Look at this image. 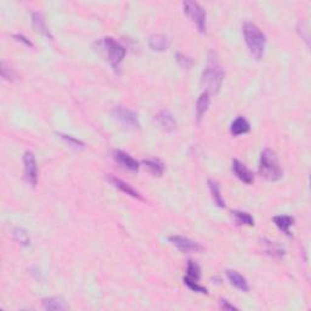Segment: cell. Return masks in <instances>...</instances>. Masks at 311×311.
<instances>
[{
	"label": "cell",
	"instance_id": "28",
	"mask_svg": "<svg viewBox=\"0 0 311 311\" xmlns=\"http://www.w3.org/2000/svg\"><path fill=\"white\" fill-rule=\"evenodd\" d=\"M1 75H2V78L6 80H12L15 77H16L15 72H12V69H9L4 61L1 62Z\"/></svg>",
	"mask_w": 311,
	"mask_h": 311
},
{
	"label": "cell",
	"instance_id": "29",
	"mask_svg": "<svg viewBox=\"0 0 311 311\" xmlns=\"http://www.w3.org/2000/svg\"><path fill=\"white\" fill-rule=\"evenodd\" d=\"M219 304H220L221 309H224V310H229V311L239 310V308H236V307H235V305L230 304V302H227L226 299H220V300H219Z\"/></svg>",
	"mask_w": 311,
	"mask_h": 311
},
{
	"label": "cell",
	"instance_id": "24",
	"mask_svg": "<svg viewBox=\"0 0 311 311\" xmlns=\"http://www.w3.org/2000/svg\"><path fill=\"white\" fill-rule=\"evenodd\" d=\"M12 236H14L15 241L20 243L23 247H27V245L31 244V239L28 232L26 231L22 227H14L12 229Z\"/></svg>",
	"mask_w": 311,
	"mask_h": 311
},
{
	"label": "cell",
	"instance_id": "17",
	"mask_svg": "<svg viewBox=\"0 0 311 311\" xmlns=\"http://www.w3.org/2000/svg\"><path fill=\"white\" fill-rule=\"evenodd\" d=\"M273 221L281 231H283L284 234L287 235V236H291L289 229H291V226H293L294 218H292V216L289 215H277L274 216Z\"/></svg>",
	"mask_w": 311,
	"mask_h": 311
},
{
	"label": "cell",
	"instance_id": "10",
	"mask_svg": "<svg viewBox=\"0 0 311 311\" xmlns=\"http://www.w3.org/2000/svg\"><path fill=\"white\" fill-rule=\"evenodd\" d=\"M113 158L116 159L117 163L122 167V168L127 169L129 172H138L140 168V164L135 158H133L132 156L128 155V153L123 152L121 150H117L113 152Z\"/></svg>",
	"mask_w": 311,
	"mask_h": 311
},
{
	"label": "cell",
	"instance_id": "16",
	"mask_svg": "<svg viewBox=\"0 0 311 311\" xmlns=\"http://www.w3.org/2000/svg\"><path fill=\"white\" fill-rule=\"evenodd\" d=\"M230 132L234 137H239V135L247 134L250 132V124L244 117H237L234 122L231 123L230 127Z\"/></svg>",
	"mask_w": 311,
	"mask_h": 311
},
{
	"label": "cell",
	"instance_id": "6",
	"mask_svg": "<svg viewBox=\"0 0 311 311\" xmlns=\"http://www.w3.org/2000/svg\"><path fill=\"white\" fill-rule=\"evenodd\" d=\"M23 164H25V179L31 186L35 187L38 184V164L35 153L27 151L23 155Z\"/></svg>",
	"mask_w": 311,
	"mask_h": 311
},
{
	"label": "cell",
	"instance_id": "19",
	"mask_svg": "<svg viewBox=\"0 0 311 311\" xmlns=\"http://www.w3.org/2000/svg\"><path fill=\"white\" fill-rule=\"evenodd\" d=\"M201 278V268L196 261L189 260L186 269V276L184 277V283L187 282H198Z\"/></svg>",
	"mask_w": 311,
	"mask_h": 311
},
{
	"label": "cell",
	"instance_id": "9",
	"mask_svg": "<svg viewBox=\"0 0 311 311\" xmlns=\"http://www.w3.org/2000/svg\"><path fill=\"white\" fill-rule=\"evenodd\" d=\"M231 168L235 176L239 180H241L242 182H244L247 185H250L254 182V174L249 171V168L244 163L240 162L239 159H234L232 161Z\"/></svg>",
	"mask_w": 311,
	"mask_h": 311
},
{
	"label": "cell",
	"instance_id": "4",
	"mask_svg": "<svg viewBox=\"0 0 311 311\" xmlns=\"http://www.w3.org/2000/svg\"><path fill=\"white\" fill-rule=\"evenodd\" d=\"M96 45H98L99 51L103 52L104 56L107 57L111 66L116 70L118 69L123 59L125 57V54H127V50H125L124 46L122 44H119L118 41L114 40L113 38H109V36L99 40L96 43Z\"/></svg>",
	"mask_w": 311,
	"mask_h": 311
},
{
	"label": "cell",
	"instance_id": "11",
	"mask_svg": "<svg viewBox=\"0 0 311 311\" xmlns=\"http://www.w3.org/2000/svg\"><path fill=\"white\" fill-rule=\"evenodd\" d=\"M156 119L159 127L163 130H166V132H174L176 129L177 123L175 121L173 114L168 109H162L156 116Z\"/></svg>",
	"mask_w": 311,
	"mask_h": 311
},
{
	"label": "cell",
	"instance_id": "22",
	"mask_svg": "<svg viewBox=\"0 0 311 311\" xmlns=\"http://www.w3.org/2000/svg\"><path fill=\"white\" fill-rule=\"evenodd\" d=\"M208 185H209V190H210V193H211V197H213L215 205L218 206L219 208H225V201H224L223 196H221L220 186H219L218 182L214 181V180H208Z\"/></svg>",
	"mask_w": 311,
	"mask_h": 311
},
{
	"label": "cell",
	"instance_id": "1",
	"mask_svg": "<svg viewBox=\"0 0 311 311\" xmlns=\"http://www.w3.org/2000/svg\"><path fill=\"white\" fill-rule=\"evenodd\" d=\"M224 75L225 73L220 62H219L218 55H216V52L210 51L208 54L207 65L203 69L202 79H201L203 87L207 89L206 91L218 94L220 91L221 85H223Z\"/></svg>",
	"mask_w": 311,
	"mask_h": 311
},
{
	"label": "cell",
	"instance_id": "25",
	"mask_svg": "<svg viewBox=\"0 0 311 311\" xmlns=\"http://www.w3.org/2000/svg\"><path fill=\"white\" fill-rule=\"evenodd\" d=\"M264 244L266 245V249L265 252L268 253L269 255H271V257H275V258H282L284 255V250L282 249L281 247H279L278 244L275 242H271V241H268V240H264Z\"/></svg>",
	"mask_w": 311,
	"mask_h": 311
},
{
	"label": "cell",
	"instance_id": "7",
	"mask_svg": "<svg viewBox=\"0 0 311 311\" xmlns=\"http://www.w3.org/2000/svg\"><path fill=\"white\" fill-rule=\"evenodd\" d=\"M112 114H113L114 119H117L121 124L124 125V127L128 128H135L140 127V122H138V114L135 112L130 111V109L125 108V107L118 106L112 111Z\"/></svg>",
	"mask_w": 311,
	"mask_h": 311
},
{
	"label": "cell",
	"instance_id": "13",
	"mask_svg": "<svg viewBox=\"0 0 311 311\" xmlns=\"http://www.w3.org/2000/svg\"><path fill=\"white\" fill-rule=\"evenodd\" d=\"M32 25H33V28H35L36 32L40 33L41 35L46 36V38L50 39V40L54 39V36H52L50 30H49V27L46 26L45 20H44L43 15H41L40 12H38V11L32 12Z\"/></svg>",
	"mask_w": 311,
	"mask_h": 311
},
{
	"label": "cell",
	"instance_id": "3",
	"mask_svg": "<svg viewBox=\"0 0 311 311\" xmlns=\"http://www.w3.org/2000/svg\"><path fill=\"white\" fill-rule=\"evenodd\" d=\"M243 35L250 54L255 57V60H261L266 44V38L263 31L254 23L245 22L243 26Z\"/></svg>",
	"mask_w": 311,
	"mask_h": 311
},
{
	"label": "cell",
	"instance_id": "8",
	"mask_svg": "<svg viewBox=\"0 0 311 311\" xmlns=\"http://www.w3.org/2000/svg\"><path fill=\"white\" fill-rule=\"evenodd\" d=\"M169 241L173 243V245H175L182 253L200 252V250H202V247L197 242L192 241V240L187 239V237L179 236V235L171 236L169 237Z\"/></svg>",
	"mask_w": 311,
	"mask_h": 311
},
{
	"label": "cell",
	"instance_id": "15",
	"mask_svg": "<svg viewBox=\"0 0 311 311\" xmlns=\"http://www.w3.org/2000/svg\"><path fill=\"white\" fill-rule=\"evenodd\" d=\"M209 104H210V99H209V93L205 91L200 95L198 98L197 104H196V118H197V123L200 124L202 121L203 116L206 114V112L208 111Z\"/></svg>",
	"mask_w": 311,
	"mask_h": 311
},
{
	"label": "cell",
	"instance_id": "2",
	"mask_svg": "<svg viewBox=\"0 0 311 311\" xmlns=\"http://www.w3.org/2000/svg\"><path fill=\"white\" fill-rule=\"evenodd\" d=\"M259 174L268 181L276 182L282 179L283 171H282L278 157H277L275 151L270 150V148H265L261 152L259 161Z\"/></svg>",
	"mask_w": 311,
	"mask_h": 311
},
{
	"label": "cell",
	"instance_id": "27",
	"mask_svg": "<svg viewBox=\"0 0 311 311\" xmlns=\"http://www.w3.org/2000/svg\"><path fill=\"white\" fill-rule=\"evenodd\" d=\"M176 60L177 64H179L182 69H190V67L192 66V60H191L189 56H186V55L181 54V52H177Z\"/></svg>",
	"mask_w": 311,
	"mask_h": 311
},
{
	"label": "cell",
	"instance_id": "30",
	"mask_svg": "<svg viewBox=\"0 0 311 311\" xmlns=\"http://www.w3.org/2000/svg\"><path fill=\"white\" fill-rule=\"evenodd\" d=\"M14 38H15V39H16V40H17V41H21V43H23V44H25V45H26V46H30V48H32V46H33V44H32V43H31V41H30V39H27V38H26V36H25V35H14Z\"/></svg>",
	"mask_w": 311,
	"mask_h": 311
},
{
	"label": "cell",
	"instance_id": "23",
	"mask_svg": "<svg viewBox=\"0 0 311 311\" xmlns=\"http://www.w3.org/2000/svg\"><path fill=\"white\" fill-rule=\"evenodd\" d=\"M232 216L235 218L237 225H245V226H254V218L250 215L247 211H241V210H234L232 211Z\"/></svg>",
	"mask_w": 311,
	"mask_h": 311
},
{
	"label": "cell",
	"instance_id": "20",
	"mask_svg": "<svg viewBox=\"0 0 311 311\" xmlns=\"http://www.w3.org/2000/svg\"><path fill=\"white\" fill-rule=\"evenodd\" d=\"M43 305L46 310H66L69 308V305L66 304L65 299H62L61 297H50L43 299Z\"/></svg>",
	"mask_w": 311,
	"mask_h": 311
},
{
	"label": "cell",
	"instance_id": "18",
	"mask_svg": "<svg viewBox=\"0 0 311 311\" xmlns=\"http://www.w3.org/2000/svg\"><path fill=\"white\" fill-rule=\"evenodd\" d=\"M148 46L153 51H166L169 46V40L166 35H152L148 40Z\"/></svg>",
	"mask_w": 311,
	"mask_h": 311
},
{
	"label": "cell",
	"instance_id": "26",
	"mask_svg": "<svg viewBox=\"0 0 311 311\" xmlns=\"http://www.w3.org/2000/svg\"><path fill=\"white\" fill-rule=\"evenodd\" d=\"M60 138H62V140L66 141L67 143H69V146H73V147L75 148H84V142H82L80 140H78V138H75L74 137H72V135H67V134H62V133H60Z\"/></svg>",
	"mask_w": 311,
	"mask_h": 311
},
{
	"label": "cell",
	"instance_id": "21",
	"mask_svg": "<svg viewBox=\"0 0 311 311\" xmlns=\"http://www.w3.org/2000/svg\"><path fill=\"white\" fill-rule=\"evenodd\" d=\"M142 163L145 164L146 168L150 171V173L153 176H162L164 172V164L162 163L159 159L157 158H150V159H143Z\"/></svg>",
	"mask_w": 311,
	"mask_h": 311
},
{
	"label": "cell",
	"instance_id": "5",
	"mask_svg": "<svg viewBox=\"0 0 311 311\" xmlns=\"http://www.w3.org/2000/svg\"><path fill=\"white\" fill-rule=\"evenodd\" d=\"M184 12L190 17V20L197 26L198 31L201 33L206 32V23H207V15H206L205 9L196 1H184Z\"/></svg>",
	"mask_w": 311,
	"mask_h": 311
},
{
	"label": "cell",
	"instance_id": "14",
	"mask_svg": "<svg viewBox=\"0 0 311 311\" xmlns=\"http://www.w3.org/2000/svg\"><path fill=\"white\" fill-rule=\"evenodd\" d=\"M226 276L227 278H229L230 283H231L235 288H237L241 292H244V293H247V292L249 291V284H248L247 279H245V277H243L240 273H237V271L235 270H227Z\"/></svg>",
	"mask_w": 311,
	"mask_h": 311
},
{
	"label": "cell",
	"instance_id": "12",
	"mask_svg": "<svg viewBox=\"0 0 311 311\" xmlns=\"http://www.w3.org/2000/svg\"><path fill=\"white\" fill-rule=\"evenodd\" d=\"M108 180H109V182H111V184L113 185L116 189H118L119 191H121V192L125 193V195L130 196V197H133V198H137V200H141V201L143 200V198L141 197L140 193H138L135 189H133V187L130 186L128 182L123 181V180L118 179V177H116V176H113V175H109Z\"/></svg>",
	"mask_w": 311,
	"mask_h": 311
}]
</instances>
